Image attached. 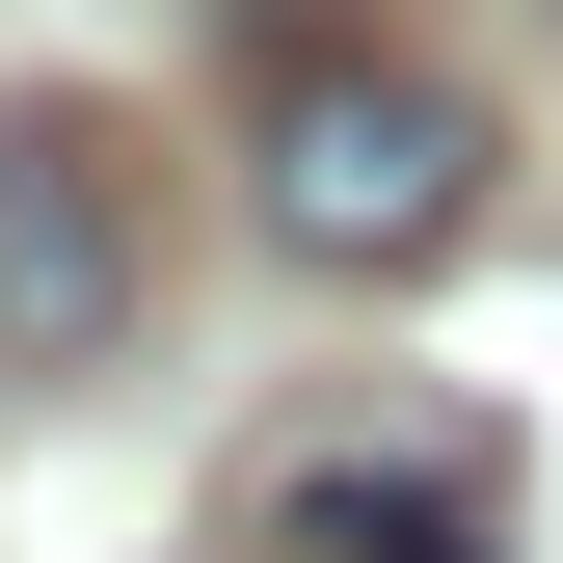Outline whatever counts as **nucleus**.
Instances as JSON below:
<instances>
[{
	"instance_id": "obj_1",
	"label": "nucleus",
	"mask_w": 563,
	"mask_h": 563,
	"mask_svg": "<svg viewBox=\"0 0 563 563\" xmlns=\"http://www.w3.org/2000/svg\"><path fill=\"white\" fill-rule=\"evenodd\" d=\"M242 216L296 242V268H456L483 242V108L430 81V54H268Z\"/></svg>"
},
{
	"instance_id": "obj_2",
	"label": "nucleus",
	"mask_w": 563,
	"mask_h": 563,
	"mask_svg": "<svg viewBox=\"0 0 563 563\" xmlns=\"http://www.w3.org/2000/svg\"><path fill=\"white\" fill-rule=\"evenodd\" d=\"M134 349V134L0 108V376H108Z\"/></svg>"
}]
</instances>
